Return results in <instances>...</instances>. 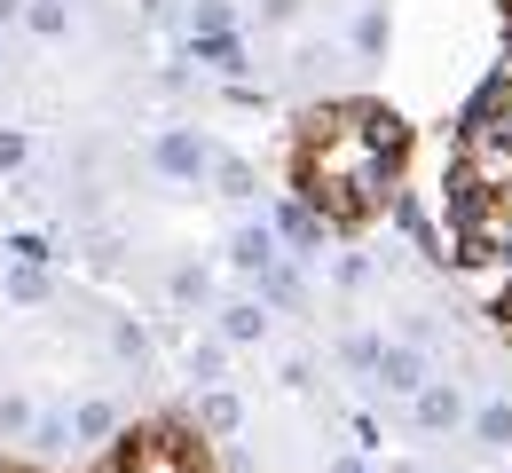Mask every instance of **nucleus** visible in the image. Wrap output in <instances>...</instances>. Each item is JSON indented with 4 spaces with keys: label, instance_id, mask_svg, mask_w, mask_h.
<instances>
[{
    "label": "nucleus",
    "instance_id": "obj_1",
    "mask_svg": "<svg viewBox=\"0 0 512 473\" xmlns=\"http://www.w3.org/2000/svg\"><path fill=\"white\" fill-rule=\"evenodd\" d=\"M410 158V127L379 103H323L300 119V198L316 205L331 229H355L394 198V174Z\"/></svg>",
    "mask_w": 512,
    "mask_h": 473
},
{
    "label": "nucleus",
    "instance_id": "obj_5",
    "mask_svg": "<svg viewBox=\"0 0 512 473\" xmlns=\"http://www.w3.org/2000/svg\"><path fill=\"white\" fill-rule=\"evenodd\" d=\"M379 387H386V395H418V387H426V355H418L410 339L379 355Z\"/></svg>",
    "mask_w": 512,
    "mask_h": 473
},
{
    "label": "nucleus",
    "instance_id": "obj_21",
    "mask_svg": "<svg viewBox=\"0 0 512 473\" xmlns=\"http://www.w3.org/2000/svg\"><path fill=\"white\" fill-rule=\"evenodd\" d=\"M323 473H371V466H363V458H331Z\"/></svg>",
    "mask_w": 512,
    "mask_h": 473
},
{
    "label": "nucleus",
    "instance_id": "obj_23",
    "mask_svg": "<svg viewBox=\"0 0 512 473\" xmlns=\"http://www.w3.org/2000/svg\"><path fill=\"white\" fill-rule=\"evenodd\" d=\"M505 8H512V0H505Z\"/></svg>",
    "mask_w": 512,
    "mask_h": 473
},
{
    "label": "nucleus",
    "instance_id": "obj_20",
    "mask_svg": "<svg viewBox=\"0 0 512 473\" xmlns=\"http://www.w3.org/2000/svg\"><path fill=\"white\" fill-rule=\"evenodd\" d=\"M489 316H497V324H505V332H512V284H505V292H497V308H489Z\"/></svg>",
    "mask_w": 512,
    "mask_h": 473
},
{
    "label": "nucleus",
    "instance_id": "obj_8",
    "mask_svg": "<svg viewBox=\"0 0 512 473\" xmlns=\"http://www.w3.org/2000/svg\"><path fill=\"white\" fill-rule=\"evenodd\" d=\"M473 434H481V450H512V395H497V403H481V418H473Z\"/></svg>",
    "mask_w": 512,
    "mask_h": 473
},
{
    "label": "nucleus",
    "instance_id": "obj_15",
    "mask_svg": "<svg viewBox=\"0 0 512 473\" xmlns=\"http://www.w3.org/2000/svg\"><path fill=\"white\" fill-rule=\"evenodd\" d=\"M221 198H253V166L245 158H221Z\"/></svg>",
    "mask_w": 512,
    "mask_h": 473
},
{
    "label": "nucleus",
    "instance_id": "obj_16",
    "mask_svg": "<svg viewBox=\"0 0 512 473\" xmlns=\"http://www.w3.org/2000/svg\"><path fill=\"white\" fill-rule=\"evenodd\" d=\"M8 292H16V300H48V276H40L32 261H24V269L8 276Z\"/></svg>",
    "mask_w": 512,
    "mask_h": 473
},
{
    "label": "nucleus",
    "instance_id": "obj_19",
    "mask_svg": "<svg viewBox=\"0 0 512 473\" xmlns=\"http://www.w3.org/2000/svg\"><path fill=\"white\" fill-rule=\"evenodd\" d=\"M0 166H24V135H0Z\"/></svg>",
    "mask_w": 512,
    "mask_h": 473
},
{
    "label": "nucleus",
    "instance_id": "obj_14",
    "mask_svg": "<svg viewBox=\"0 0 512 473\" xmlns=\"http://www.w3.org/2000/svg\"><path fill=\"white\" fill-rule=\"evenodd\" d=\"M40 418H32V403L24 395H0V434H32Z\"/></svg>",
    "mask_w": 512,
    "mask_h": 473
},
{
    "label": "nucleus",
    "instance_id": "obj_11",
    "mask_svg": "<svg viewBox=\"0 0 512 473\" xmlns=\"http://www.w3.org/2000/svg\"><path fill=\"white\" fill-rule=\"evenodd\" d=\"M221 363H229V339H197L190 347V379H205V387L221 379Z\"/></svg>",
    "mask_w": 512,
    "mask_h": 473
},
{
    "label": "nucleus",
    "instance_id": "obj_2",
    "mask_svg": "<svg viewBox=\"0 0 512 473\" xmlns=\"http://www.w3.org/2000/svg\"><path fill=\"white\" fill-rule=\"evenodd\" d=\"M103 473H197V450L174 426H134V434H119V450H111Z\"/></svg>",
    "mask_w": 512,
    "mask_h": 473
},
{
    "label": "nucleus",
    "instance_id": "obj_6",
    "mask_svg": "<svg viewBox=\"0 0 512 473\" xmlns=\"http://www.w3.org/2000/svg\"><path fill=\"white\" fill-rule=\"evenodd\" d=\"M197 426H205V434H237V426H245V403H237L229 387H205V395H197Z\"/></svg>",
    "mask_w": 512,
    "mask_h": 473
},
{
    "label": "nucleus",
    "instance_id": "obj_10",
    "mask_svg": "<svg viewBox=\"0 0 512 473\" xmlns=\"http://www.w3.org/2000/svg\"><path fill=\"white\" fill-rule=\"evenodd\" d=\"M229 261H237V269H260V276H268V261H276V237H268V229H237Z\"/></svg>",
    "mask_w": 512,
    "mask_h": 473
},
{
    "label": "nucleus",
    "instance_id": "obj_17",
    "mask_svg": "<svg viewBox=\"0 0 512 473\" xmlns=\"http://www.w3.org/2000/svg\"><path fill=\"white\" fill-rule=\"evenodd\" d=\"M64 24H71V16H64V8H56V0H40V8H32V32H40V40H56Z\"/></svg>",
    "mask_w": 512,
    "mask_h": 473
},
{
    "label": "nucleus",
    "instance_id": "obj_18",
    "mask_svg": "<svg viewBox=\"0 0 512 473\" xmlns=\"http://www.w3.org/2000/svg\"><path fill=\"white\" fill-rule=\"evenodd\" d=\"M174 300H205V269H174Z\"/></svg>",
    "mask_w": 512,
    "mask_h": 473
},
{
    "label": "nucleus",
    "instance_id": "obj_9",
    "mask_svg": "<svg viewBox=\"0 0 512 473\" xmlns=\"http://www.w3.org/2000/svg\"><path fill=\"white\" fill-rule=\"evenodd\" d=\"M268 332V316H260V300H237V308H221V339L229 347H245V339Z\"/></svg>",
    "mask_w": 512,
    "mask_h": 473
},
{
    "label": "nucleus",
    "instance_id": "obj_13",
    "mask_svg": "<svg viewBox=\"0 0 512 473\" xmlns=\"http://www.w3.org/2000/svg\"><path fill=\"white\" fill-rule=\"evenodd\" d=\"M79 434H87V442L119 434V410H111V403H79Z\"/></svg>",
    "mask_w": 512,
    "mask_h": 473
},
{
    "label": "nucleus",
    "instance_id": "obj_22",
    "mask_svg": "<svg viewBox=\"0 0 512 473\" xmlns=\"http://www.w3.org/2000/svg\"><path fill=\"white\" fill-rule=\"evenodd\" d=\"M16 8H24V0H0V24H8V16H16Z\"/></svg>",
    "mask_w": 512,
    "mask_h": 473
},
{
    "label": "nucleus",
    "instance_id": "obj_12",
    "mask_svg": "<svg viewBox=\"0 0 512 473\" xmlns=\"http://www.w3.org/2000/svg\"><path fill=\"white\" fill-rule=\"evenodd\" d=\"M355 56H386V8H363V16H355Z\"/></svg>",
    "mask_w": 512,
    "mask_h": 473
},
{
    "label": "nucleus",
    "instance_id": "obj_7",
    "mask_svg": "<svg viewBox=\"0 0 512 473\" xmlns=\"http://www.w3.org/2000/svg\"><path fill=\"white\" fill-rule=\"evenodd\" d=\"M276 221H284V237H292L300 253H316V245H323V229H331V221H323V213H316L308 198H292L284 213H276Z\"/></svg>",
    "mask_w": 512,
    "mask_h": 473
},
{
    "label": "nucleus",
    "instance_id": "obj_4",
    "mask_svg": "<svg viewBox=\"0 0 512 473\" xmlns=\"http://www.w3.org/2000/svg\"><path fill=\"white\" fill-rule=\"evenodd\" d=\"M410 410H418V426H426V434H449V426L465 418V395H457L449 379H426V387L410 395Z\"/></svg>",
    "mask_w": 512,
    "mask_h": 473
},
{
    "label": "nucleus",
    "instance_id": "obj_3",
    "mask_svg": "<svg viewBox=\"0 0 512 473\" xmlns=\"http://www.w3.org/2000/svg\"><path fill=\"white\" fill-rule=\"evenodd\" d=\"M150 158H158V174H174V182H197V174H205V142H197L190 127H166Z\"/></svg>",
    "mask_w": 512,
    "mask_h": 473
}]
</instances>
